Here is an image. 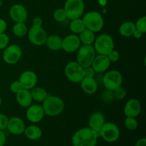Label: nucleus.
Listing matches in <instances>:
<instances>
[{
	"instance_id": "obj_1",
	"label": "nucleus",
	"mask_w": 146,
	"mask_h": 146,
	"mask_svg": "<svg viewBox=\"0 0 146 146\" xmlns=\"http://www.w3.org/2000/svg\"><path fill=\"white\" fill-rule=\"evenodd\" d=\"M98 136L96 133L89 127L81 128L72 137L74 146H96Z\"/></svg>"
},
{
	"instance_id": "obj_2",
	"label": "nucleus",
	"mask_w": 146,
	"mask_h": 146,
	"mask_svg": "<svg viewBox=\"0 0 146 146\" xmlns=\"http://www.w3.org/2000/svg\"><path fill=\"white\" fill-rule=\"evenodd\" d=\"M65 104L61 98L56 96L48 95L43 101L42 108L44 114L48 116H57L64 111Z\"/></svg>"
},
{
	"instance_id": "obj_3",
	"label": "nucleus",
	"mask_w": 146,
	"mask_h": 146,
	"mask_svg": "<svg viewBox=\"0 0 146 146\" xmlns=\"http://www.w3.org/2000/svg\"><path fill=\"white\" fill-rule=\"evenodd\" d=\"M82 19L86 29H88L94 33L99 32L104 26V18L98 11H91L86 13L84 15Z\"/></svg>"
},
{
	"instance_id": "obj_4",
	"label": "nucleus",
	"mask_w": 146,
	"mask_h": 146,
	"mask_svg": "<svg viewBox=\"0 0 146 146\" xmlns=\"http://www.w3.org/2000/svg\"><path fill=\"white\" fill-rule=\"evenodd\" d=\"M77 62L83 67L91 66L93 61L96 57V51L93 45L83 44L77 50Z\"/></svg>"
},
{
	"instance_id": "obj_5",
	"label": "nucleus",
	"mask_w": 146,
	"mask_h": 146,
	"mask_svg": "<svg viewBox=\"0 0 146 146\" xmlns=\"http://www.w3.org/2000/svg\"><path fill=\"white\" fill-rule=\"evenodd\" d=\"M64 9L66 18L71 20L81 18L85 10V4L84 0H66Z\"/></svg>"
},
{
	"instance_id": "obj_6",
	"label": "nucleus",
	"mask_w": 146,
	"mask_h": 146,
	"mask_svg": "<svg viewBox=\"0 0 146 146\" xmlns=\"http://www.w3.org/2000/svg\"><path fill=\"white\" fill-rule=\"evenodd\" d=\"M94 49L96 52L101 55H108L114 49V41L112 37L106 34H102L96 38L94 41Z\"/></svg>"
},
{
	"instance_id": "obj_7",
	"label": "nucleus",
	"mask_w": 146,
	"mask_h": 146,
	"mask_svg": "<svg viewBox=\"0 0 146 146\" xmlns=\"http://www.w3.org/2000/svg\"><path fill=\"white\" fill-rule=\"evenodd\" d=\"M103 83L108 91H113L122 85L123 76L120 71L112 70L107 72L104 75L103 78Z\"/></svg>"
},
{
	"instance_id": "obj_8",
	"label": "nucleus",
	"mask_w": 146,
	"mask_h": 146,
	"mask_svg": "<svg viewBox=\"0 0 146 146\" xmlns=\"http://www.w3.org/2000/svg\"><path fill=\"white\" fill-rule=\"evenodd\" d=\"M65 74L71 82L80 83L84 78V68L77 61H71L65 67Z\"/></svg>"
},
{
	"instance_id": "obj_9",
	"label": "nucleus",
	"mask_w": 146,
	"mask_h": 146,
	"mask_svg": "<svg viewBox=\"0 0 146 146\" xmlns=\"http://www.w3.org/2000/svg\"><path fill=\"white\" fill-rule=\"evenodd\" d=\"M101 136L108 143H114L119 138L120 130L116 124L107 122L104 124L101 129Z\"/></svg>"
},
{
	"instance_id": "obj_10",
	"label": "nucleus",
	"mask_w": 146,
	"mask_h": 146,
	"mask_svg": "<svg viewBox=\"0 0 146 146\" xmlns=\"http://www.w3.org/2000/svg\"><path fill=\"white\" fill-rule=\"evenodd\" d=\"M22 56V50L19 46L17 44H11L7 46L2 54L3 59L7 64L13 65L18 62Z\"/></svg>"
},
{
	"instance_id": "obj_11",
	"label": "nucleus",
	"mask_w": 146,
	"mask_h": 146,
	"mask_svg": "<svg viewBox=\"0 0 146 146\" xmlns=\"http://www.w3.org/2000/svg\"><path fill=\"white\" fill-rule=\"evenodd\" d=\"M28 38L30 42L34 45L40 46L45 44L47 38V34L42 27H32L27 32Z\"/></svg>"
},
{
	"instance_id": "obj_12",
	"label": "nucleus",
	"mask_w": 146,
	"mask_h": 146,
	"mask_svg": "<svg viewBox=\"0 0 146 146\" xmlns=\"http://www.w3.org/2000/svg\"><path fill=\"white\" fill-rule=\"evenodd\" d=\"M10 18L14 22H26L27 21L28 13L25 7L20 4H15L9 9Z\"/></svg>"
},
{
	"instance_id": "obj_13",
	"label": "nucleus",
	"mask_w": 146,
	"mask_h": 146,
	"mask_svg": "<svg viewBox=\"0 0 146 146\" xmlns=\"http://www.w3.org/2000/svg\"><path fill=\"white\" fill-rule=\"evenodd\" d=\"M19 81L23 88L27 90L32 89L36 86L38 81V77L35 72L32 71H24L20 76Z\"/></svg>"
},
{
	"instance_id": "obj_14",
	"label": "nucleus",
	"mask_w": 146,
	"mask_h": 146,
	"mask_svg": "<svg viewBox=\"0 0 146 146\" xmlns=\"http://www.w3.org/2000/svg\"><path fill=\"white\" fill-rule=\"evenodd\" d=\"M81 46V41L79 37L76 34H71L62 38L61 48L67 53H73L76 51Z\"/></svg>"
},
{
	"instance_id": "obj_15",
	"label": "nucleus",
	"mask_w": 146,
	"mask_h": 146,
	"mask_svg": "<svg viewBox=\"0 0 146 146\" xmlns=\"http://www.w3.org/2000/svg\"><path fill=\"white\" fill-rule=\"evenodd\" d=\"M44 112L41 106L36 105H31L27 108V113H26V116L29 121L31 123H38L44 118Z\"/></svg>"
},
{
	"instance_id": "obj_16",
	"label": "nucleus",
	"mask_w": 146,
	"mask_h": 146,
	"mask_svg": "<svg viewBox=\"0 0 146 146\" xmlns=\"http://www.w3.org/2000/svg\"><path fill=\"white\" fill-rule=\"evenodd\" d=\"M25 123L22 119L17 116L11 117L8 121L7 129L10 133L15 135L24 133L25 130Z\"/></svg>"
},
{
	"instance_id": "obj_17",
	"label": "nucleus",
	"mask_w": 146,
	"mask_h": 146,
	"mask_svg": "<svg viewBox=\"0 0 146 146\" xmlns=\"http://www.w3.org/2000/svg\"><path fill=\"white\" fill-rule=\"evenodd\" d=\"M141 112V104L138 99L131 98L128 100L124 107V113L126 117L136 118Z\"/></svg>"
},
{
	"instance_id": "obj_18",
	"label": "nucleus",
	"mask_w": 146,
	"mask_h": 146,
	"mask_svg": "<svg viewBox=\"0 0 146 146\" xmlns=\"http://www.w3.org/2000/svg\"><path fill=\"white\" fill-rule=\"evenodd\" d=\"M110 65L111 61H109L106 55L98 54V56H96L91 66L96 73H104L109 68Z\"/></svg>"
},
{
	"instance_id": "obj_19",
	"label": "nucleus",
	"mask_w": 146,
	"mask_h": 146,
	"mask_svg": "<svg viewBox=\"0 0 146 146\" xmlns=\"http://www.w3.org/2000/svg\"><path fill=\"white\" fill-rule=\"evenodd\" d=\"M105 123V116L103 113L97 111L91 114L88 120L89 128L94 131H101V128Z\"/></svg>"
},
{
	"instance_id": "obj_20",
	"label": "nucleus",
	"mask_w": 146,
	"mask_h": 146,
	"mask_svg": "<svg viewBox=\"0 0 146 146\" xmlns=\"http://www.w3.org/2000/svg\"><path fill=\"white\" fill-rule=\"evenodd\" d=\"M16 98L19 105L23 108H28L32 104L33 99L30 90L23 88L19 92L17 93Z\"/></svg>"
},
{
	"instance_id": "obj_21",
	"label": "nucleus",
	"mask_w": 146,
	"mask_h": 146,
	"mask_svg": "<svg viewBox=\"0 0 146 146\" xmlns=\"http://www.w3.org/2000/svg\"><path fill=\"white\" fill-rule=\"evenodd\" d=\"M80 83H81V89L87 94L89 95L94 94L98 90V84L94 78L84 77Z\"/></svg>"
},
{
	"instance_id": "obj_22",
	"label": "nucleus",
	"mask_w": 146,
	"mask_h": 146,
	"mask_svg": "<svg viewBox=\"0 0 146 146\" xmlns=\"http://www.w3.org/2000/svg\"><path fill=\"white\" fill-rule=\"evenodd\" d=\"M47 48L51 51H58L62 47V38L58 35H53L47 36L45 42Z\"/></svg>"
},
{
	"instance_id": "obj_23",
	"label": "nucleus",
	"mask_w": 146,
	"mask_h": 146,
	"mask_svg": "<svg viewBox=\"0 0 146 146\" xmlns=\"http://www.w3.org/2000/svg\"><path fill=\"white\" fill-rule=\"evenodd\" d=\"M24 133L28 139L31 141H36L42 135V131L37 125H32L25 128Z\"/></svg>"
},
{
	"instance_id": "obj_24",
	"label": "nucleus",
	"mask_w": 146,
	"mask_h": 146,
	"mask_svg": "<svg viewBox=\"0 0 146 146\" xmlns=\"http://www.w3.org/2000/svg\"><path fill=\"white\" fill-rule=\"evenodd\" d=\"M79 39L81 43L86 45H92L96 39L95 33L88 29H85L79 34Z\"/></svg>"
},
{
	"instance_id": "obj_25",
	"label": "nucleus",
	"mask_w": 146,
	"mask_h": 146,
	"mask_svg": "<svg viewBox=\"0 0 146 146\" xmlns=\"http://www.w3.org/2000/svg\"><path fill=\"white\" fill-rule=\"evenodd\" d=\"M135 23L132 21H125L119 27V33L121 36L125 37L131 36L135 31Z\"/></svg>"
},
{
	"instance_id": "obj_26",
	"label": "nucleus",
	"mask_w": 146,
	"mask_h": 146,
	"mask_svg": "<svg viewBox=\"0 0 146 146\" xmlns=\"http://www.w3.org/2000/svg\"><path fill=\"white\" fill-rule=\"evenodd\" d=\"M30 91L33 101L36 102H43L48 95L47 91L41 87H34Z\"/></svg>"
},
{
	"instance_id": "obj_27",
	"label": "nucleus",
	"mask_w": 146,
	"mask_h": 146,
	"mask_svg": "<svg viewBox=\"0 0 146 146\" xmlns=\"http://www.w3.org/2000/svg\"><path fill=\"white\" fill-rule=\"evenodd\" d=\"M69 29L75 34H79L85 29L86 27L82 19L78 18L71 20L69 24Z\"/></svg>"
},
{
	"instance_id": "obj_28",
	"label": "nucleus",
	"mask_w": 146,
	"mask_h": 146,
	"mask_svg": "<svg viewBox=\"0 0 146 146\" xmlns=\"http://www.w3.org/2000/svg\"><path fill=\"white\" fill-rule=\"evenodd\" d=\"M12 32L16 36L22 37L28 32L25 22H16L12 27Z\"/></svg>"
},
{
	"instance_id": "obj_29",
	"label": "nucleus",
	"mask_w": 146,
	"mask_h": 146,
	"mask_svg": "<svg viewBox=\"0 0 146 146\" xmlns=\"http://www.w3.org/2000/svg\"><path fill=\"white\" fill-rule=\"evenodd\" d=\"M125 128L129 131H134L138 127V121L135 118L133 117H126L124 121Z\"/></svg>"
},
{
	"instance_id": "obj_30",
	"label": "nucleus",
	"mask_w": 146,
	"mask_h": 146,
	"mask_svg": "<svg viewBox=\"0 0 146 146\" xmlns=\"http://www.w3.org/2000/svg\"><path fill=\"white\" fill-rule=\"evenodd\" d=\"M53 17H54V19L58 22H62V21H65L66 19V12L64 8H59L55 10L54 14H53Z\"/></svg>"
},
{
	"instance_id": "obj_31",
	"label": "nucleus",
	"mask_w": 146,
	"mask_h": 146,
	"mask_svg": "<svg viewBox=\"0 0 146 146\" xmlns=\"http://www.w3.org/2000/svg\"><path fill=\"white\" fill-rule=\"evenodd\" d=\"M135 29L136 30L141 31L143 34H145L146 32V17L143 16V17H141L137 20V21L135 24Z\"/></svg>"
},
{
	"instance_id": "obj_32",
	"label": "nucleus",
	"mask_w": 146,
	"mask_h": 146,
	"mask_svg": "<svg viewBox=\"0 0 146 146\" xmlns=\"http://www.w3.org/2000/svg\"><path fill=\"white\" fill-rule=\"evenodd\" d=\"M9 43V37L5 33L0 34V50L4 49Z\"/></svg>"
},
{
	"instance_id": "obj_33",
	"label": "nucleus",
	"mask_w": 146,
	"mask_h": 146,
	"mask_svg": "<svg viewBox=\"0 0 146 146\" xmlns=\"http://www.w3.org/2000/svg\"><path fill=\"white\" fill-rule=\"evenodd\" d=\"M113 96L116 99L118 100H121L123 98H124L126 96V91H125V88H122V87H119L117 89H115V91H113Z\"/></svg>"
},
{
	"instance_id": "obj_34",
	"label": "nucleus",
	"mask_w": 146,
	"mask_h": 146,
	"mask_svg": "<svg viewBox=\"0 0 146 146\" xmlns=\"http://www.w3.org/2000/svg\"><path fill=\"white\" fill-rule=\"evenodd\" d=\"M107 56H108V59H109V61H111V63H112V62L115 63V62H117V61L119 60L120 54H119V53L116 51V50L113 49L111 52L108 53V55H107Z\"/></svg>"
},
{
	"instance_id": "obj_35",
	"label": "nucleus",
	"mask_w": 146,
	"mask_h": 146,
	"mask_svg": "<svg viewBox=\"0 0 146 146\" xmlns=\"http://www.w3.org/2000/svg\"><path fill=\"white\" fill-rule=\"evenodd\" d=\"M10 90L12 93L14 94H17V93L19 92L21 89H23L22 86H21V84L20 82L18 81H13L11 84H10Z\"/></svg>"
},
{
	"instance_id": "obj_36",
	"label": "nucleus",
	"mask_w": 146,
	"mask_h": 146,
	"mask_svg": "<svg viewBox=\"0 0 146 146\" xmlns=\"http://www.w3.org/2000/svg\"><path fill=\"white\" fill-rule=\"evenodd\" d=\"M9 118L6 115L0 113V131H4L7 129V124H8Z\"/></svg>"
},
{
	"instance_id": "obj_37",
	"label": "nucleus",
	"mask_w": 146,
	"mask_h": 146,
	"mask_svg": "<svg viewBox=\"0 0 146 146\" xmlns=\"http://www.w3.org/2000/svg\"><path fill=\"white\" fill-rule=\"evenodd\" d=\"M95 71L92 66H88L84 68V77H87V78H94L95 76Z\"/></svg>"
},
{
	"instance_id": "obj_38",
	"label": "nucleus",
	"mask_w": 146,
	"mask_h": 146,
	"mask_svg": "<svg viewBox=\"0 0 146 146\" xmlns=\"http://www.w3.org/2000/svg\"><path fill=\"white\" fill-rule=\"evenodd\" d=\"M43 20L40 17H35L32 21V26L34 27H42Z\"/></svg>"
},
{
	"instance_id": "obj_39",
	"label": "nucleus",
	"mask_w": 146,
	"mask_h": 146,
	"mask_svg": "<svg viewBox=\"0 0 146 146\" xmlns=\"http://www.w3.org/2000/svg\"><path fill=\"white\" fill-rule=\"evenodd\" d=\"M7 27V22L4 19L0 18V34L1 33H4V31H6Z\"/></svg>"
},
{
	"instance_id": "obj_40",
	"label": "nucleus",
	"mask_w": 146,
	"mask_h": 146,
	"mask_svg": "<svg viewBox=\"0 0 146 146\" xmlns=\"http://www.w3.org/2000/svg\"><path fill=\"white\" fill-rule=\"evenodd\" d=\"M6 143V134L4 131H0V146H4Z\"/></svg>"
},
{
	"instance_id": "obj_41",
	"label": "nucleus",
	"mask_w": 146,
	"mask_h": 146,
	"mask_svg": "<svg viewBox=\"0 0 146 146\" xmlns=\"http://www.w3.org/2000/svg\"><path fill=\"white\" fill-rule=\"evenodd\" d=\"M135 146H146V138H143L138 140Z\"/></svg>"
},
{
	"instance_id": "obj_42",
	"label": "nucleus",
	"mask_w": 146,
	"mask_h": 146,
	"mask_svg": "<svg viewBox=\"0 0 146 146\" xmlns=\"http://www.w3.org/2000/svg\"><path fill=\"white\" fill-rule=\"evenodd\" d=\"M143 33H141V31H138V30L135 29V31H134L133 34L132 36H133L135 38H141L143 36Z\"/></svg>"
},
{
	"instance_id": "obj_43",
	"label": "nucleus",
	"mask_w": 146,
	"mask_h": 146,
	"mask_svg": "<svg viewBox=\"0 0 146 146\" xmlns=\"http://www.w3.org/2000/svg\"><path fill=\"white\" fill-rule=\"evenodd\" d=\"M1 102H2V101H1V96H0V107H1Z\"/></svg>"
},
{
	"instance_id": "obj_44",
	"label": "nucleus",
	"mask_w": 146,
	"mask_h": 146,
	"mask_svg": "<svg viewBox=\"0 0 146 146\" xmlns=\"http://www.w3.org/2000/svg\"><path fill=\"white\" fill-rule=\"evenodd\" d=\"M2 1H3V0H0V7L2 6Z\"/></svg>"
},
{
	"instance_id": "obj_45",
	"label": "nucleus",
	"mask_w": 146,
	"mask_h": 146,
	"mask_svg": "<svg viewBox=\"0 0 146 146\" xmlns=\"http://www.w3.org/2000/svg\"><path fill=\"white\" fill-rule=\"evenodd\" d=\"M1 51H0V58H1Z\"/></svg>"
}]
</instances>
